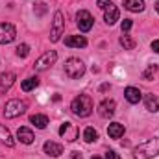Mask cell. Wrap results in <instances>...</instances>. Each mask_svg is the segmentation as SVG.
I'll use <instances>...</instances> for the list:
<instances>
[{"label": "cell", "mask_w": 159, "mask_h": 159, "mask_svg": "<svg viewBox=\"0 0 159 159\" xmlns=\"http://www.w3.org/2000/svg\"><path fill=\"white\" fill-rule=\"evenodd\" d=\"M43 150H44V154L50 156V157H59V156L63 154V146H61L59 143H54V141H46L44 146H43Z\"/></svg>", "instance_id": "cell-12"}, {"label": "cell", "mask_w": 159, "mask_h": 159, "mask_svg": "<svg viewBox=\"0 0 159 159\" xmlns=\"http://www.w3.org/2000/svg\"><path fill=\"white\" fill-rule=\"evenodd\" d=\"M107 135H109L111 139H120V137L124 135V124H120V122H111V124L107 126Z\"/></svg>", "instance_id": "cell-17"}, {"label": "cell", "mask_w": 159, "mask_h": 159, "mask_svg": "<svg viewBox=\"0 0 159 159\" xmlns=\"http://www.w3.org/2000/svg\"><path fill=\"white\" fill-rule=\"evenodd\" d=\"M72 159H83V157H81L80 152H72Z\"/></svg>", "instance_id": "cell-31"}, {"label": "cell", "mask_w": 159, "mask_h": 159, "mask_svg": "<svg viewBox=\"0 0 159 159\" xmlns=\"http://www.w3.org/2000/svg\"><path fill=\"white\" fill-rule=\"evenodd\" d=\"M83 141L89 143V144H91V143H96V141H98V131H96L94 128H91V126L85 128V129H83Z\"/></svg>", "instance_id": "cell-23"}, {"label": "cell", "mask_w": 159, "mask_h": 159, "mask_svg": "<svg viewBox=\"0 0 159 159\" xmlns=\"http://www.w3.org/2000/svg\"><path fill=\"white\" fill-rule=\"evenodd\" d=\"M144 107H146V111H150V113H157L159 111V96L156 94H146L144 96Z\"/></svg>", "instance_id": "cell-14"}, {"label": "cell", "mask_w": 159, "mask_h": 159, "mask_svg": "<svg viewBox=\"0 0 159 159\" xmlns=\"http://www.w3.org/2000/svg\"><path fill=\"white\" fill-rule=\"evenodd\" d=\"M37 6H39V7H37V13H39V15H43V13L46 11V4H37Z\"/></svg>", "instance_id": "cell-29"}, {"label": "cell", "mask_w": 159, "mask_h": 159, "mask_svg": "<svg viewBox=\"0 0 159 159\" xmlns=\"http://www.w3.org/2000/svg\"><path fill=\"white\" fill-rule=\"evenodd\" d=\"M131 24H133V22H131L129 19H124V20H122V24H120V28H122V34H128V32L131 30Z\"/></svg>", "instance_id": "cell-27"}, {"label": "cell", "mask_w": 159, "mask_h": 159, "mask_svg": "<svg viewBox=\"0 0 159 159\" xmlns=\"http://www.w3.org/2000/svg\"><path fill=\"white\" fill-rule=\"evenodd\" d=\"M0 143H4L6 146H13V144H15V141H13V137H11V131H9L4 124H0Z\"/></svg>", "instance_id": "cell-19"}, {"label": "cell", "mask_w": 159, "mask_h": 159, "mask_svg": "<svg viewBox=\"0 0 159 159\" xmlns=\"http://www.w3.org/2000/svg\"><path fill=\"white\" fill-rule=\"evenodd\" d=\"M91 159H102V157H98V156H93V157H91Z\"/></svg>", "instance_id": "cell-34"}, {"label": "cell", "mask_w": 159, "mask_h": 159, "mask_svg": "<svg viewBox=\"0 0 159 159\" xmlns=\"http://www.w3.org/2000/svg\"><path fill=\"white\" fill-rule=\"evenodd\" d=\"M37 85H39V78H37V76H30V78H26L22 83H20V87H22V91H24V93L34 91Z\"/></svg>", "instance_id": "cell-21"}, {"label": "cell", "mask_w": 159, "mask_h": 159, "mask_svg": "<svg viewBox=\"0 0 159 159\" xmlns=\"http://www.w3.org/2000/svg\"><path fill=\"white\" fill-rule=\"evenodd\" d=\"M17 56H19V57H22V59H24V57H28V56H30V46H28V44H24V43H22V44H19V46H17Z\"/></svg>", "instance_id": "cell-25"}, {"label": "cell", "mask_w": 159, "mask_h": 159, "mask_svg": "<svg viewBox=\"0 0 159 159\" xmlns=\"http://www.w3.org/2000/svg\"><path fill=\"white\" fill-rule=\"evenodd\" d=\"M124 7L131 13H141L144 9V0H124Z\"/></svg>", "instance_id": "cell-18"}, {"label": "cell", "mask_w": 159, "mask_h": 159, "mask_svg": "<svg viewBox=\"0 0 159 159\" xmlns=\"http://www.w3.org/2000/svg\"><path fill=\"white\" fill-rule=\"evenodd\" d=\"M124 96H126V100H128L129 104H139L141 98H143V94H141V91H139L137 87H126Z\"/></svg>", "instance_id": "cell-15"}, {"label": "cell", "mask_w": 159, "mask_h": 159, "mask_svg": "<svg viewBox=\"0 0 159 159\" xmlns=\"http://www.w3.org/2000/svg\"><path fill=\"white\" fill-rule=\"evenodd\" d=\"M96 6L100 9H104V20H106V24L113 26L119 20L120 13H119V9H117V6L111 0H96Z\"/></svg>", "instance_id": "cell-3"}, {"label": "cell", "mask_w": 159, "mask_h": 159, "mask_svg": "<svg viewBox=\"0 0 159 159\" xmlns=\"http://www.w3.org/2000/svg\"><path fill=\"white\" fill-rule=\"evenodd\" d=\"M93 15L89 13V11H85V9H80L78 13H76V24H78L80 32H89L91 28H93Z\"/></svg>", "instance_id": "cell-9"}, {"label": "cell", "mask_w": 159, "mask_h": 159, "mask_svg": "<svg viewBox=\"0 0 159 159\" xmlns=\"http://www.w3.org/2000/svg\"><path fill=\"white\" fill-rule=\"evenodd\" d=\"M26 102L24 100H9L6 106H4V117L6 119H15L19 115H22L26 111Z\"/></svg>", "instance_id": "cell-6"}, {"label": "cell", "mask_w": 159, "mask_h": 159, "mask_svg": "<svg viewBox=\"0 0 159 159\" xmlns=\"http://www.w3.org/2000/svg\"><path fill=\"white\" fill-rule=\"evenodd\" d=\"M120 44L124 46V50H133V48H135V41L131 39L128 34H124V35L120 37Z\"/></svg>", "instance_id": "cell-24"}, {"label": "cell", "mask_w": 159, "mask_h": 159, "mask_svg": "<svg viewBox=\"0 0 159 159\" xmlns=\"http://www.w3.org/2000/svg\"><path fill=\"white\" fill-rule=\"evenodd\" d=\"M115 107H117L115 100L106 98V100L98 106V115H100L102 119H109V117H113V115H115Z\"/></svg>", "instance_id": "cell-10"}, {"label": "cell", "mask_w": 159, "mask_h": 159, "mask_svg": "<svg viewBox=\"0 0 159 159\" xmlns=\"http://www.w3.org/2000/svg\"><path fill=\"white\" fill-rule=\"evenodd\" d=\"M56 59H57V52H56V50H48V52H44L39 59L35 61L34 69H35L37 72H41V70H46V69H50V67L56 63Z\"/></svg>", "instance_id": "cell-7"}, {"label": "cell", "mask_w": 159, "mask_h": 159, "mask_svg": "<svg viewBox=\"0 0 159 159\" xmlns=\"http://www.w3.org/2000/svg\"><path fill=\"white\" fill-rule=\"evenodd\" d=\"M65 44L70 48H85L87 46V39L83 35H69L65 39Z\"/></svg>", "instance_id": "cell-16"}, {"label": "cell", "mask_w": 159, "mask_h": 159, "mask_svg": "<svg viewBox=\"0 0 159 159\" xmlns=\"http://www.w3.org/2000/svg\"><path fill=\"white\" fill-rule=\"evenodd\" d=\"M107 89H109V85H107V83H104V85L100 87V91H107Z\"/></svg>", "instance_id": "cell-32"}, {"label": "cell", "mask_w": 159, "mask_h": 159, "mask_svg": "<svg viewBox=\"0 0 159 159\" xmlns=\"http://www.w3.org/2000/svg\"><path fill=\"white\" fill-rule=\"evenodd\" d=\"M13 83H15V74H13V72H4V74H0V87H2L4 91H7Z\"/></svg>", "instance_id": "cell-20"}, {"label": "cell", "mask_w": 159, "mask_h": 159, "mask_svg": "<svg viewBox=\"0 0 159 159\" xmlns=\"http://www.w3.org/2000/svg\"><path fill=\"white\" fill-rule=\"evenodd\" d=\"M152 50L156 54H159V41H152Z\"/></svg>", "instance_id": "cell-30"}, {"label": "cell", "mask_w": 159, "mask_h": 159, "mask_svg": "<svg viewBox=\"0 0 159 159\" xmlns=\"http://www.w3.org/2000/svg\"><path fill=\"white\" fill-rule=\"evenodd\" d=\"M104 159H120V156L115 152V150H107V152H106V157H104Z\"/></svg>", "instance_id": "cell-28"}, {"label": "cell", "mask_w": 159, "mask_h": 159, "mask_svg": "<svg viewBox=\"0 0 159 159\" xmlns=\"http://www.w3.org/2000/svg\"><path fill=\"white\" fill-rule=\"evenodd\" d=\"M17 37V30L11 22H2L0 24V44H9Z\"/></svg>", "instance_id": "cell-8"}, {"label": "cell", "mask_w": 159, "mask_h": 159, "mask_svg": "<svg viewBox=\"0 0 159 159\" xmlns=\"http://www.w3.org/2000/svg\"><path fill=\"white\" fill-rule=\"evenodd\" d=\"M156 11L159 13V0H156Z\"/></svg>", "instance_id": "cell-33"}, {"label": "cell", "mask_w": 159, "mask_h": 159, "mask_svg": "<svg viewBox=\"0 0 159 159\" xmlns=\"http://www.w3.org/2000/svg\"><path fill=\"white\" fill-rule=\"evenodd\" d=\"M65 74L72 80L81 78V76L85 74V65H83V61L78 59V57L67 59V61H65Z\"/></svg>", "instance_id": "cell-4"}, {"label": "cell", "mask_w": 159, "mask_h": 159, "mask_svg": "<svg viewBox=\"0 0 159 159\" xmlns=\"http://www.w3.org/2000/svg\"><path fill=\"white\" fill-rule=\"evenodd\" d=\"M17 139H19L22 144H32L35 137H34V131H32L30 128L22 126V128H19V131H17Z\"/></svg>", "instance_id": "cell-13"}, {"label": "cell", "mask_w": 159, "mask_h": 159, "mask_svg": "<svg viewBox=\"0 0 159 159\" xmlns=\"http://www.w3.org/2000/svg\"><path fill=\"white\" fill-rule=\"evenodd\" d=\"M70 109H72V113H74L76 117H80V119L89 117V115L93 113V98H91L89 94H80V96H76V98L72 100Z\"/></svg>", "instance_id": "cell-2"}, {"label": "cell", "mask_w": 159, "mask_h": 159, "mask_svg": "<svg viewBox=\"0 0 159 159\" xmlns=\"http://www.w3.org/2000/svg\"><path fill=\"white\" fill-rule=\"evenodd\" d=\"M159 156V137L148 139L146 143H141L137 148H133V159H154Z\"/></svg>", "instance_id": "cell-1"}, {"label": "cell", "mask_w": 159, "mask_h": 159, "mask_svg": "<svg viewBox=\"0 0 159 159\" xmlns=\"http://www.w3.org/2000/svg\"><path fill=\"white\" fill-rule=\"evenodd\" d=\"M59 135L65 137L67 141H76V137H78V128H76L72 122H65V124H61V128H59Z\"/></svg>", "instance_id": "cell-11"}, {"label": "cell", "mask_w": 159, "mask_h": 159, "mask_svg": "<svg viewBox=\"0 0 159 159\" xmlns=\"http://www.w3.org/2000/svg\"><path fill=\"white\" fill-rule=\"evenodd\" d=\"M65 32V19H63V13L61 11H56L54 13V20H52V30H50V41L52 43H57L61 39Z\"/></svg>", "instance_id": "cell-5"}, {"label": "cell", "mask_w": 159, "mask_h": 159, "mask_svg": "<svg viewBox=\"0 0 159 159\" xmlns=\"http://www.w3.org/2000/svg\"><path fill=\"white\" fill-rule=\"evenodd\" d=\"M156 72H157V65H148V69L143 72V78L144 80H152L156 76Z\"/></svg>", "instance_id": "cell-26"}, {"label": "cell", "mask_w": 159, "mask_h": 159, "mask_svg": "<svg viewBox=\"0 0 159 159\" xmlns=\"http://www.w3.org/2000/svg\"><path fill=\"white\" fill-rule=\"evenodd\" d=\"M30 122L35 124V128L44 129V128L48 126V117H46V115H32V117H30Z\"/></svg>", "instance_id": "cell-22"}]
</instances>
